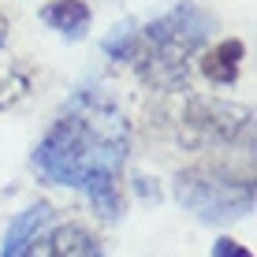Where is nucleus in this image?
I'll use <instances>...</instances> for the list:
<instances>
[{
    "label": "nucleus",
    "instance_id": "nucleus-1",
    "mask_svg": "<svg viewBox=\"0 0 257 257\" xmlns=\"http://www.w3.org/2000/svg\"><path fill=\"white\" fill-rule=\"evenodd\" d=\"M123 146H127V138H123V127L116 116L97 119V116H82L75 108L64 119H56V127L41 138L34 164L45 179L86 190L90 183L119 172Z\"/></svg>",
    "mask_w": 257,
    "mask_h": 257
},
{
    "label": "nucleus",
    "instance_id": "nucleus-2",
    "mask_svg": "<svg viewBox=\"0 0 257 257\" xmlns=\"http://www.w3.org/2000/svg\"><path fill=\"white\" fill-rule=\"evenodd\" d=\"M175 198L183 209H190L194 216L209 220V224H224V220H238L253 205V190L242 183L212 179V175H179L175 183Z\"/></svg>",
    "mask_w": 257,
    "mask_h": 257
},
{
    "label": "nucleus",
    "instance_id": "nucleus-3",
    "mask_svg": "<svg viewBox=\"0 0 257 257\" xmlns=\"http://www.w3.org/2000/svg\"><path fill=\"white\" fill-rule=\"evenodd\" d=\"M205 34H209V19L201 12H194V8H179V12H172L168 19L149 26V41H153L172 64L198 49L201 41H205Z\"/></svg>",
    "mask_w": 257,
    "mask_h": 257
},
{
    "label": "nucleus",
    "instance_id": "nucleus-4",
    "mask_svg": "<svg viewBox=\"0 0 257 257\" xmlns=\"http://www.w3.org/2000/svg\"><path fill=\"white\" fill-rule=\"evenodd\" d=\"M52 220V209L49 205H34L19 212V216L8 224V235H4V246H0V257H26L34 242H38V235L45 231V224Z\"/></svg>",
    "mask_w": 257,
    "mask_h": 257
},
{
    "label": "nucleus",
    "instance_id": "nucleus-5",
    "mask_svg": "<svg viewBox=\"0 0 257 257\" xmlns=\"http://www.w3.org/2000/svg\"><path fill=\"white\" fill-rule=\"evenodd\" d=\"M26 257H101V250L82 227H56L45 242H34Z\"/></svg>",
    "mask_w": 257,
    "mask_h": 257
},
{
    "label": "nucleus",
    "instance_id": "nucleus-6",
    "mask_svg": "<svg viewBox=\"0 0 257 257\" xmlns=\"http://www.w3.org/2000/svg\"><path fill=\"white\" fill-rule=\"evenodd\" d=\"M41 19L52 30H60L64 38H86V30H90V8L82 0H52V4L41 8Z\"/></svg>",
    "mask_w": 257,
    "mask_h": 257
},
{
    "label": "nucleus",
    "instance_id": "nucleus-7",
    "mask_svg": "<svg viewBox=\"0 0 257 257\" xmlns=\"http://www.w3.org/2000/svg\"><path fill=\"white\" fill-rule=\"evenodd\" d=\"M238 60H242V41H220V45L201 60V71H205L209 82L231 86L238 78Z\"/></svg>",
    "mask_w": 257,
    "mask_h": 257
},
{
    "label": "nucleus",
    "instance_id": "nucleus-8",
    "mask_svg": "<svg viewBox=\"0 0 257 257\" xmlns=\"http://www.w3.org/2000/svg\"><path fill=\"white\" fill-rule=\"evenodd\" d=\"M131 49H135V38L127 34V26H119L112 38H104V52H108V56H116V60H127Z\"/></svg>",
    "mask_w": 257,
    "mask_h": 257
},
{
    "label": "nucleus",
    "instance_id": "nucleus-9",
    "mask_svg": "<svg viewBox=\"0 0 257 257\" xmlns=\"http://www.w3.org/2000/svg\"><path fill=\"white\" fill-rule=\"evenodd\" d=\"M212 257H253V253L242 250L235 238H216V246H212Z\"/></svg>",
    "mask_w": 257,
    "mask_h": 257
},
{
    "label": "nucleus",
    "instance_id": "nucleus-10",
    "mask_svg": "<svg viewBox=\"0 0 257 257\" xmlns=\"http://www.w3.org/2000/svg\"><path fill=\"white\" fill-rule=\"evenodd\" d=\"M19 93H23V86H15V90H12L8 82H0V108H4V104H12Z\"/></svg>",
    "mask_w": 257,
    "mask_h": 257
},
{
    "label": "nucleus",
    "instance_id": "nucleus-11",
    "mask_svg": "<svg viewBox=\"0 0 257 257\" xmlns=\"http://www.w3.org/2000/svg\"><path fill=\"white\" fill-rule=\"evenodd\" d=\"M4 30H8V26H4V19H0V49H4Z\"/></svg>",
    "mask_w": 257,
    "mask_h": 257
}]
</instances>
